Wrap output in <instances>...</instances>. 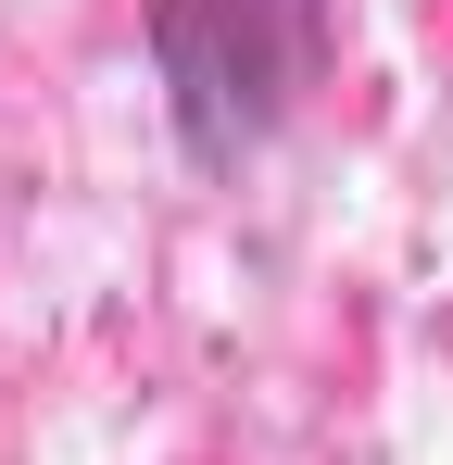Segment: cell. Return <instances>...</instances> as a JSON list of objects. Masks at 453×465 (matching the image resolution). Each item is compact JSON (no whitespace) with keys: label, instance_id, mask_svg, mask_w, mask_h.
I'll return each instance as SVG.
<instances>
[{"label":"cell","instance_id":"cell-1","mask_svg":"<svg viewBox=\"0 0 453 465\" xmlns=\"http://www.w3.org/2000/svg\"><path fill=\"white\" fill-rule=\"evenodd\" d=\"M327 51V0H151V76L189 163H239Z\"/></svg>","mask_w":453,"mask_h":465}]
</instances>
